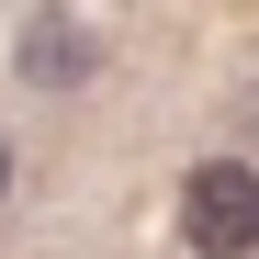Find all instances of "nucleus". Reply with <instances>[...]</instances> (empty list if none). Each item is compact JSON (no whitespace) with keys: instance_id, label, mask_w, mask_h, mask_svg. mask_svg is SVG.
<instances>
[{"instance_id":"f257e3e1","label":"nucleus","mask_w":259,"mask_h":259,"mask_svg":"<svg viewBox=\"0 0 259 259\" xmlns=\"http://www.w3.org/2000/svg\"><path fill=\"white\" fill-rule=\"evenodd\" d=\"M181 237L203 259H248L259 248V169L248 158H203L192 181H181Z\"/></svg>"},{"instance_id":"f03ea898","label":"nucleus","mask_w":259,"mask_h":259,"mask_svg":"<svg viewBox=\"0 0 259 259\" xmlns=\"http://www.w3.org/2000/svg\"><path fill=\"white\" fill-rule=\"evenodd\" d=\"M23 79H34V91H79V79H91V34H79V23H23Z\"/></svg>"},{"instance_id":"7ed1b4c3","label":"nucleus","mask_w":259,"mask_h":259,"mask_svg":"<svg viewBox=\"0 0 259 259\" xmlns=\"http://www.w3.org/2000/svg\"><path fill=\"white\" fill-rule=\"evenodd\" d=\"M0 203H12V147H0Z\"/></svg>"}]
</instances>
